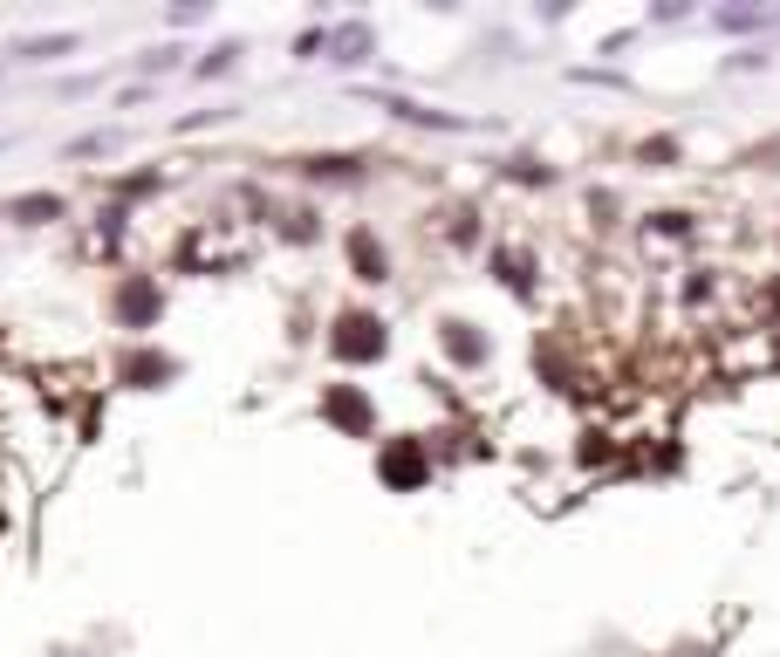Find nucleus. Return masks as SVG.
Listing matches in <instances>:
<instances>
[{
  "mask_svg": "<svg viewBox=\"0 0 780 657\" xmlns=\"http://www.w3.org/2000/svg\"><path fill=\"white\" fill-rule=\"evenodd\" d=\"M384 322L377 315H363V309H350L343 322H336V336H328V350H336L343 363H369V356H384Z\"/></svg>",
  "mask_w": 780,
  "mask_h": 657,
  "instance_id": "1",
  "label": "nucleus"
},
{
  "mask_svg": "<svg viewBox=\"0 0 780 657\" xmlns=\"http://www.w3.org/2000/svg\"><path fill=\"white\" fill-rule=\"evenodd\" d=\"M117 315H123V328H144L158 315V287L151 281H123L117 287Z\"/></svg>",
  "mask_w": 780,
  "mask_h": 657,
  "instance_id": "2",
  "label": "nucleus"
},
{
  "mask_svg": "<svg viewBox=\"0 0 780 657\" xmlns=\"http://www.w3.org/2000/svg\"><path fill=\"white\" fill-rule=\"evenodd\" d=\"M377 466H384V479H391V486H418V479L432 473V466H425V452L411 445V438H404V445H391V452H384Z\"/></svg>",
  "mask_w": 780,
  "mask_h": 657,
  "instance_id": "3",
  "label": "nucleus"
},
{
  "mask_svg": "<svg viewBox=\"0 0 780 657\" xmlns=\"http://www.w3.org/2000/svg\"><path fill=\"white\" fill-rule=\"evenodd\" d=\"M350 261H356V281H384V274H391L384 246L369 240V233H350Z\"/></svg>",
  "mask_w": 780,
  "mask_h": 657,
  "instance_id": "4",
  "label": "nucleus"
},
{
  "mask_svg": "<svg viewBox=\"0 0 780 657\" xmlns=\"http://www.w3.org/2000/svg\"><path fill=\"white\" fill-rule=\"evenodd\" d=\"M322 411H328L336 425H350V432H363V425H369V404H363L356 391H322Z\"/></svg>",
  "mask_w": 780,
  "mask_h": 657,
  "instance_id": "5",
  "label": "nucleus"
},
{
  "mask_svg": "<svg viewBox=\"0 0 780 657\" xmlns=\"http://www.w3.org/2000/svg\"><path fill=\"white\" fill-rule=\"evenodd\" d=\"M445 350L459 356V363H479V356H486V343L473 336V322H445Z\"/></svg>",
  "mask_w": 780,
  "mask_h": 657,
  "instance_id": "6",
  "label": "nucleus"
},
{
  "mask_svg": "<svg viewBox=\"0 0 780 657\" xmlns=\"http://www.w3.org/2000/svg\"><path fill=\"white\" fill-rule=\"evenodd\" d=\"M8 213L34 226V220H55V213H62V199H55V192H28V199H14V205H8Z\"/></svg>",
  "mask_w": 780,
  "mask_h": 657,
  "instance_id": "7",
  "label": "nucleus"
},
{
  "mask_svg": "<svg viewBox=\"0 0 780 657\" xmlns=\"http://www.w3.org/2000/svg\"><path fill=\"white\" fill-rule=\"evenodd\" d=\"M665 158H678V144H671V138H650V144H644V164H665Z\"/></svg>",
  "mask_w": 780,
  "mask_h": 657,
  "instance_id": "8",
  "label": "nucleus"
}]
</instances>
